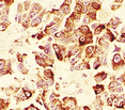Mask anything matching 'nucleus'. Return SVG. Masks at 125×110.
Listing matches in <instances>:
<instances>
[{"label":"nucleus","mask_w":125,"mask_h":110,"mask_svg":"<svg viewBox=\"0 0 125 110\" xmlns=\"http://www.w3.org/2000/svg\"><path fill=\"white\" fill-rule=\"evenodd\" d=\"M102 65V63H101V61H100V59L98 58H95L94 59V63H93V69H97L98 67Z\"/></svg>","instance_id":"6ab92c4d"},{"label":"nucleus","mask_w":125,"mask_h":110,"mask_svg":"<svg viewBox=\"0 0 125 110\" xmlns=\"http://www.w3.org/2000/svg\"><path fill=\"white\" fill-rule=\"evenodd\" d=\"M120 85H121V83H119L117 80H112V81H110V82H109V85H108V90H109V92H110L111 94H113L114 90H116L117 88H118Z\"/></svg>","instance_id":"9b49d317"},{"label":"nucleus","mask_w":125,"mask_h":110,"mask_svg":"<svg viewBox=\"0 0 125 110\" xmlns=\"http://www.w3.org/2000/svg\"><path fill=\"white\" fill-rule=\"evenodd\" d=\"M83 110H91V109L89 107H87V106H85V107H83Z\"/></svg>","instance_id":"7c9ffc66"},{"label":"nucleus","mask_w":125,"mask_h":110,"mask_svg":"<svg viewBox=\"0 0 125 110\" xmlns=\"http://www.w3.org/2000/svg\"><path fill=\"white\" fill-rule=\"evenodd\" d=\"M121 18L120 17H112V18L109 20L108 25H107V27L109 28V29H112V30H116L117 28H118V26L121 24Z\"/></svg>","instance_id":"f03ea898"},{"label":"nucleus","mask_w":125,"mask_h":110,"mask_svg":"<svg viewBox=\"0 0 125 110\" xmlns=\"http://www.w3.org/2000/svg\"><path fill=\"white\" fill-rule=\"evenodd\" d=\"M82 78H87V75H86V74H82Z\"/></svg>","instance_id":"2f4dec72"},{"label":"nucleus","mask_w":125,"mask_h":110,"mask_svg":"<svg viewBox=\"0 0 125 110\" xmlns=\"http://www.w3.org/2000/svg\"><path fill=\"white\" fill-rule=\"evenodd\" d=\"M69 63L72 64V66H75L78 62L81 61V53L80 55H77V56H72V57L69 58Z\"/></svg>","instance_id":"9d476101"},{"label":"nucleus","mask_w":125,"mask_h":110,"mask_svg":"<svg viewBox=\"0 0 125 110\" xmlns=\"http://www.w3.org/2000/svg\"><path fill=\"white\" fill-rule=\"evenodd\" d=\"M35 62H36V63H37V65H40V66H42V67H45V69H46V67H47L46 62H45L44 60L42 59V58L37 57V56H35Z\"/></svg>","instance_id":"2eb2a0df"},{"label":"nucleus","mask_w":125,"mask_h":110,"mask_svg":"<svg viewBox=\"0 0 125 110\" xmlns=\"http://www.w3.org/2000/svg\"><path fill=\"white\" fill-rule=\"evenodd\" d=\"M82 92H83V90H82V89H80V90H78V91H77V93H78V94H81Z\"/></svg>","instance_id":"c756f323"},{"label":"nucleus","mask_w":125,"mask_h":110,"mask_svg":"<svg viewBox=\"0 0 125 110\" xmlns=\"http://www.w3.org/2000/svg\"><path fill=\"white\" fill-rule=\"evenodd\" d=\"M30 18H29V17H28V18H26L25 20H24V23L21 24V25H23V27H24V29H28V28L30 27Z\"/></svg>","instance_id":"aec40b11"},{"label":"nucleus","mask_w":125,"mask_h":110,"mask_svg":"<svg viewBox=\"0 0 125 110\" xmlns=\"http://www.w3.org/2000/svg\"><path fill=\"white\" fill-rule=\"evenodd\" d=\"M16 58H17V61H18V63H24V55L17 53Z\"/></svg>","instance_id":"b1692460"},{"label":"nucleus","mask_w":125,"mask_h":110,"mask_svg":"<svg viewBox=\"0 0 125 110\" xmlns=\"http://www.w3.org/2000/svg\"><path fill=\"white\" fill-rule=\"evenodd\" d=\"M119 8H120V5L114 4V5H112V7H111V10H112V11H116V10H118Z\"/></svg>","instance_id":"cd10ccee"},{"label":"nucleus","mask_w":125,"mask_h":110,"mask_svg":"<svg viewBox=\"0 0 125 110\" xmlns=\"http://www.w3.org/2000/svg\"><path fill=\"white\" fill-rule=\"evenodd\" d=\"M74 11H75L74 13H76V14H81V11H82V5H81L78 1H76V3H75Z\"/></svg>","instance_id":"dca6fc26"},{"label":"nucleus","mask_w":125,"mask_h":110,"mask_svg":"<svg viewBox=\"0 0 125 110\" xmlns=\"http://www.w3.org/2000/svg\"><path fill=\"white\" fill-rule=\"evenodd\" d=\"M12 73V71H10L9 69H3L0 71V76H4V75H8V74Z\"/></svg>","instance_id":"5701e85b"},{"label":"nucleus","mask_w":125,"mask_h":110,"mask_svg":"<svg viewBox=\"0 0 125 110\" xmlns=\"http://www.w3.org/2000/svg\"><path fill=\"white\" fill-rule=\"evenodd\" d=\"M59 12L62 14L63 16H65V15H69V14L71 13V5L66 4L65 2H63L62 4H61L60 9H59Z\"/></svg>","instance_id":"20e7f679"},{"label":"nucleus","mask_w":125,"mask_h":110,"mask_svg":"<svg viewBox=\"0 0 125 110\" xmlns=\"http://www.w3.org/2000/svg\"><path fill=\"white\" fill-rule=\"evenodd\" d=\"M78 30H79V32H80L81 34H83V35H87L88 33L92 32V31H91V29L88 27V26H83V25H81L80 27L78 28Z\"/></svg>","instance_id":"ddd939ff"},{"label":"nucleus","mask_w":125,"mask_h":110,"mask_svg":"<svg viewBox=\"0 0 125 110\" xmlns=\"http://www.w3.org/2000/svg\"><path fill=\"white\" fill-rule=\"evenodd\" d=\"M107 77H108V75H107L106 72H100V73H97L96 75L94 76V80L96 81L97 83H101L104 80H106Z\"/></svg>","instance_id":"7ed1b4c3"},{"label":"nucleus","mask_w":125,"mask_h":110,"mask_svg":"<svg viewBox=\"0 0 125 110\" xmlns=\"http://www.w3.org/2000/svg\"><path fill=\"white\" fill-rule=\"evenodd\" d=\"M63 107L66 110H75L78 106H77V101L74 97H64L62 99Z\"/></svg>","instance_id":"f257e3e1"},{"label":"nucleus","mask_w":125,"mask_h":110,"mask_svg":"<svg viewBox=\"0 0 125 110\" xmlns=\"http://www.w3.org/2000/svg\"><path fill=\"white\" fill-rule=\"evenodd\" d=\"M81 21H82V25L83 26H88L89 24H92L93 21L90 19V17L88 16V15H85V16L81 18Z\"/></svg>","instance_id":"f3484780"},{"label":"nucleus","mask_w":125,"mask_h":110,"mask_svg":"<svg viewBox=\"0 0 125 110\" xmlns=\"http://www.w3.org/2000/svg\"><path fill=\"white\" fill-rule=\"evenodd\" d=\"M61 110H66V109H65V108H64V107H62V109H61Z\"/></svg>","instance_id":"473e14b6"},{"label":"nucleus","mask_w":125,"mask_h":110,"mask_svg":"<svg viewBox=\"0 0 125 110\" xmlns=\"http://www.w3.org/2000/svg\"><path fill=\"white\" fill-rule=\"evenodd\" d=\"M124 86H125V80H124Z\"/></svg>","instance_id":"72a5a7b5"},{"label":"nucleus","mask_w":125,"mask_h":110,"mask_svg":"<svg viewBox=\"0 0 125 110\" xmlns=\"http://www.w3.org/2000/svg\"><path fill=\"white\" fill-rule=\"evenodd\" d=\"M24 93H25V96L26 98H30L31 96H32V94H33V91H31V90H26V91H24Z\"/></svg>","instance_id":"4be33fe9"},{"label":"nucleus","mask_w":125,"mask_h":110,"mask_svg":"<svg viewBox=\"0 0 125 110\" xmlns=\"http://www.w3.org/2000/svg\"><path fill=\"white\" fill-rule=\"evenodd\" d=\"M93 91H94V93L96 94V96L101 95L102 93H104V92H105L104 85H102V83H97L96 86H94V87H93Z\"/></svg>","instance_id":"0eeeda50"},{"label":"nucleus","mask_w":125,"mask_h":110,"mask_svg":"<svg viewBox=\"0 0 125 110\" xmlns=\"http://www.w3.org/2000/svg\"><path fill=\"white\" fill-rule=\"evenodd\" d=\"M90 8H91L92 10H94L95 12L100 11L101 8H102V2H100V1H91Z\"/></svg>","instance_id":"f8f14e48"},{"label":"nucleus","mask_w":125,"mask_h":110,"mask_svg":"<svg viewBox=\"0 0 125 110\" xmlns=\"http://www.w3.org/2000/svg\"><path fill=\"white\" fill-rule=\"evenodd\" d=\"M25 110H26V109H25Z\"/></svg>","instance_id":"f704fd0d"},{"label":"nucleus","mask_w":125,"mask_h":110,"mask_svg":"<svg viewBox=\"0 0 125 110\" xmlns=\"http://www.w3.org/2000/svg\"><path fill=\"white\" fill-rule=\"evenodd\" d=\"M62 107H63V104L61 101H59V98L56 99L55 102H52L50 104V110H61Z\"/></svg>","instance_id":"423d86ee"},{"label":"nucleus","mask_w":125,"mask_h":110,"mask_svg":"<svg viewBox=\"0 0 125 110\" xmlns=\"http://www.w3.org/2000/svg\"><path fill=\"white\" fill-rule=\"evenodd\" d=\"M75 87H76V85H74V83L69 85V88H67V90H66V92H67L69 94L74 93V92H75Z\"/></svg>","instance_id":"412c9836"},{"label":"nucleus","mask_w":125,"mask_h":110,"mask_svg":"<svg viewBox=\"0 0 125 110\" xmlns=\"http://www.w3.org/2000/svg\"><path fill=\"white\" fill-rule=\"evenodd\" d=\"M42 21H43V13L30 21V27H37L39 25H41Z\"/></svg>","instance_id":"6e6552de"},{"label":"nucleus","mask_w":125,"mask_h":110,"mask_svg":"<svg viewBox=\"0 0 125 110\" xmlns=\"http://www.w3.org/2000/svg\"><path fill=\"white\" fill-rule=\"evenodd\" d=\"M17 67H18V69H19L20 73H23V74L28 73V69H27V67L24 65V63H18V64H17Z\"/></svg>","instance_id":"a211bd4d"},{"label":"nucleus","mask_w":125,"mask_h":110,"mask_svg":"<svg viewBox=\"0 0 125 110\" xmlns=\"http://www.w3.org/2000/svg\"><path fill=\"white\" fill-rule=\"evenodd\" d=\"M100 24H101V23H92V24H91V27H90L91 31H92V30L94 31V30L96 29L97 27H98V25H100Z\"/></svg>","instance_id":"a878e982"},{"label":"nucleus","mask_w":125,"mask_h":110,"mask_svg":"<svg viewBox=\"0 0 125 110\" xmlns=\"http://www.w3.org/2000/svg\"><path fill=\"white\" fill-rule=\"evenodd\" d=\"M45 35H46V34L44 33V31H42V32H39V33L36 34V39H37V40H43V37H44Z\"/></svg>","instance_id":"393cba45"},{"label":"nucleus","mask_w":125,"mask_h":110,"mask_svg":"<svg viewBox=\"0 0 125 110\" xmlns=\"http://www.w3.org/2000/svg\"><path fill=\"white\" fill-rule=\"evenodd\" d=\"M106 29H107V25H105V24H100L98 27H97L93 32H94L95 35H100V37H101V34H102L103 32H105Z\"/></svg>","instance_id":"1a4fd4ad"},{"label":"nucleus","mask_w":125,"mask_h":110,"mask_svg":"<svg viewBox=\"0 0 125 110\" xmlns=\"http://www.w3.org/2000/svg\"><path fill=\"white\" fill-rule=\"evenodd\" d=\"M42 79H53V72L51 69L46 67L43 72V76H42Z\"/></svg>","instance_id":"39448f33"},{"label":"nucleus","mask_w":125,"mask_h":110,"mask_svg":"<svg viewBox=\"0 0 125 110\" xmlns=\"http://www.w3.org/2000/svg\"><path fill=\"white\" fill-rule=\"evenodd\" d=\"M55 90H56V91H59V90H60V85L56 83V86H55Z\"/></svg>","instance_id":"c85d7f7f"},{"label":"nucleus","mask_w":125,"mask_h":110,"mask_svg":"<svg viewBox=\"0 0 125 110\" xmlns=\"http://www.w3.org/2000/svg\"><path fill=\"white\" fill-rule=\"evenodd\" d=\"M85 45H87V37L81 34L78 39V46L79 47H82V46H85Z\"/></svg>","instance_id":"4468645a"},{"label":"nucleus","mask_w":125,"mask_h":110,"mask_svg":"<svg viewBox=\"0 0 125 110\" xmlns=\"http://www.w3.org/2000/svg\"><path fill=\"white\" fill-rule=\"evenodd\" d=\"M25 109H26V110H39L36 107H35V106H33V105H30L29 107L25 108Z\"/></svg>","instance_id":"bb28decb"}]
</instances>
